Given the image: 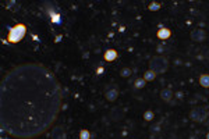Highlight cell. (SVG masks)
I'll return each mask as SVG.
<instances>
[{
    "label": "cell",
    "instance_id": "1",
    "mask_svg": "<svg viewBox=\"0 0 209 139\" xmlns=\"http://www.w3.org/2000/svg\"><path fill=\"white\" fill-rule=\"evenodd\" d=\"M61 104V86L48 67L20 64L2 79V131L16 139H36L54 125Z\"/></svg>",
    "mask_w": 209,
    "mask_h": 139
},
{
    "label": "cell",
    "instance_id": "2",
    "mask_svg": "<svg viewBox=\"0 0 209 139\" xmlns=\"http://www.w3.org/2000/svg\"><path fill=\"white\" fill-rule=\"evenodd\" d=\"M169 68V61L163 56H155L149 61V70H152L155 74H165Z\"/></svg>",
    "mask_w": 209,
    "mask_h": 139
},
{
    "label": "cell",
    "instance_id": "3",
    "mask_svg": "<svg viewBox=\"0 0 209 139\" xmlns=\"http://www.w3.org/2000/svg\"><path fill=\"white\" fill-rule=\"evenodd\" d=\"M25 32H27V28H25V25H22V24H18V25L13 27L9 32V42H11V43L20 42L24 38Z\"/></svg>",
    "mask_w": 209,
    "mask_h": 139
},
{
    "label": "cell",
    "instance_id": "4",
    "mask_svg": "<svg viewBox=\"0 0 209 139\" xmlns=\"http://www.w3.org/2000/svg\"><path fill=\"white\" fill-rule=\"evenodd\" d=\"M208 117V110L205 107H195L190 111V118L195 123H202Z\"/></svg>",
    "mask_w": 209,
    "mask_h": 139
},
{
    "label": "cell",
    "instance_id": "5",
    "mask_svg": "<svg viewBox=\"0 0 209 139\" xmlns=\"http://www.w3.org/2000/svg\"><path fill=\"white\" fill-rule=\"evenodd\" d=\"M191 39L194 42H204L206 39V34L204 29L201 28H196V29H193L191 31Z\"/></svg>",
    "mask_w": 209,
    "mask_h": 139
},
{
    "label": "cell",
    "instance_id": "6",
    "mask_svg": "<svg viewBox=\"0 0 209 139\" xmlns=\"http://www.w3.org/2000/svg\"><path fill=\"white\" fill-rule=\"evenodd\" d=\"M119 95H120L119 89L116 88V86H112V88H109L108 91H106V93H105V98L108 99L109 102H114L116 99L119 98Z\"/></svg>",
    "mask_w": 209,
    "mask_h": 139
},
{
    "label": "cell",
    "instance_id": "7",
    "mask_svg": "<svg viewBox=\"0 0 209 139\" xmlns=\"http://www.w3.org/2000/svg\"><path fill=\"white\" fill-rule=\"evenodd\" d=\"M66 130L63 127H54L52 131V139H66Z\"/></svg>",
    "mask_w": 209,
    "mask_h": 139
},
{
    "label": "cell",
    "instance_id": "8",
    "mask_svg": "<svg viewBox=\"0 0 209 139\" xmlns=\"http://www.w3.org/2000/svg\"><path fill=\"white\" fill-rule=\"evenodd\" d=\"M116 59H117V52L114 50V49L106 50V53H105V60L106 61H114Z\"/></svg>",
    "mask_w": 209,
    "mask_h": 139
},
{
    "label": "cell",
    "instance_id": "9",
    "mask_svg": "<svg viewBox=\"0 0 209 139\" xmlns=\"http://www.w3.org/2000/svg\"><path fill=\"white\" fill-rule=\"evenodd\" d=\"M160 98H162V100L170 102L171 99H173V92H171L170 89H162L160 91Z\"/></svg>",
    "mask_w": 209,
    "mask_h": 139
},
{
    "label": "cell",
    "instance_id": "10",
    "mask_svg": "<svg viewBox=\"0 0 209 139\" xmlns=\"http://www.w3.org/2000/svg\"><path fill=\"white\" fill-rule=\"evenodd\" d=\"M170 35H171V32H170V29H167V28H160L158 31V38H160V39H169Z\"/></svg>",
    "mask_w": 209,
    "mask_h": 139
},
{
    "label": "cell",
    "instance_id": "11",
    "mask_svg": "<svg viewBox=\"0 0 209 139\" xmlns=\"http://www.w3.org/2000/svg\"><path fill=\"white\" fill-rule=\"evenodd\" d=\"M200 85L202 88H209V74H202L200 77Z\"/></svg>",
    "mask_w": 209,
    "mask_h": 139
},
{
    "label": "cell",
    "instance_id": "12",
    "mask_svg": "<svg viewBox=\"0 0 209 139\" xmlns=\"http://www.w3.org/2000/svg\"><path fill=\"white\" fill-rule=\"evenodd\" d=\"M155 78H156V74L153 73L152 70H148V71L144 74V79H145V81H153Z\"/></svg>",
    "mask_w": 209,
    "mask_h": 139
},
{
    "label": "cell",
    "instance_id": "13",
    "mask_svg": "<svg viewBox=\"0 0 209 139\" xmlns=\"http://www.w3.org/2000/svg\"><path fill=\"white\" fill-rule=\"evenodd\" d=\"M131 74H133V71H131V68H128V67H124V68L120 70V77H123V78L130 77Z\"/></svg>",
    "mask_w": 209,
    "mask_h": 139
},
{
    "label": "cell",
    "instance_id": "14",
    "mask_svg": "<svg viewBox=\"0 0 209 139\" xmlns=\"http://www.w3.org/2000/svg\"><path fill=\"white\" fill-rule=\"evenodd\" d=\"M153 117H155V114H153L152 110H146L145 113H144V118H145L146 121H152Z\"/></svg>",
    "mask_w": 209,
    "mask_h": 139
},
{
    "label": "cell",
    "instance_id": "15",
    "mask_svg": "<svg viewBox=\"0 0 209 139\" xmlns=\"http://www.w3.org/2000/svg\"><path fill=\"white\" fill-rule=\"evenodd\" d=\"M145 82H146V81L144 78H138L135 81V84H134V86H135L137 89H141V88H144V86H145Z\"/></svg>",
    "mask_w": 209,
    "mask_h": 139
},
{
    "label": "cell",
    "instance_id": "16",
    "mask_svg": "<svg viewBox=\"0 0 209 139\" xmlns=\"http://www.w3.org/2000/svg\"><path fill=\"white\" fill-rule=\"evenodd\" d=\"M79 139H91V134H89V131H86V130L81 131V132H79Z\"/></svg>",
    "mask_w": 209,
    "mask_h": 139
},
{
    "label": "cell",
    "instance_id": "17",
    "mask_svg": "<svg viewBox=\"0 0 209 139\" xmlns=\"http://www.w3.org/2000/svg\"><path fill=\"white\" fill-rule=\"evenodd\" d=\"M160 9V4L159 3H151L149 4V10H151V11H156V10H159Z\"/></svg>",
    "mask_w": 209,
    "mask_h": 139
},
{
    "label": "cell",
    "instance_id": "18",
    "mask_svg": "<svg viewBox=\"0 0 209 139\" xmlns=\"http://www.w3.org/2000/svg\"><path fill=\"white\" fill-rule=\"evenodd\" d=\"M206 139H209V134H208V135H206Z\"/></svg>",
    "mask_w": 209,
    "mask_h": 139
}]
</instances>
